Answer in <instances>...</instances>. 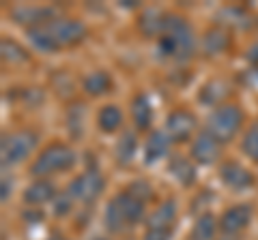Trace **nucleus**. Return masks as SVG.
I'll list each match as a JSON object with an SVG mask.
<instances>
[{"mask_svg":"<svg viewBox=\"0 0 258 240\" xmlns=\"http://www.w3.org/2000/svg\"><path fill=\"white\" fill-rule=\"evenodd\" d=\"M54 197H56V187L45 178L35 180L30 187H26V191L22 195L24 204H28V206H43L47 202H52Z\"/></svg>","mask_w":258,"mask_h":240,"instance_id":"nucleus-16","label":"nucleus"},{"mask_svg":"<svg viewBox=\"0 0 258 240\" xmlns=\"http://www.w3.org/2000/svg\"><path fill=\"white\" fill-rule=\"evenodd\" d=\"M166 20H168V13L159 11V9H147L140 20H138V26L142 30L144 37H161L164 33V26H166Z\"/></svg>","mask_w":258,"mask_h":240,"instance_id":"nucleus-19","label":"nucleus"},{"mask_svg":"<svg viewBox=\"0 0 258 240\" xmlns=\"http://www.w3.org/2000/svg\"><path fill=\"white\" fill-rule=\"evenodd\" d=\"M43 28H45L47 37L52 39L56 52L62 50V47L78 45L80 41H84V37H86V26L80 20H71V18H54L52 22H47Z\"/></svg>","mask_w":258,"mask_h":240,"instance_id":"nucleus-7","label":"nucleus"},{"mask_svg":"<svg viewBox=\"0 0 258 240\" xmlns=\"http://www.w3.org/2000/svg\"><path fill=\"white\" fill-rule=\"evenodd\" d=\"M93 240H106V238H93Z\"/></svg>","mask_w":258,"mask_h":240,"instance_id":"nucleus-33","label":"nucleus"},{"mask_svg":"<svg viewBox=\"0 0 258 240\" xmlns=\"http://www.w3.org/2000/svg\"><path fill=\"white\" fill-rule=\"evenodd\" d=\"M76 161H78V155L74 148L67 146V144L54 142L35 157V161L30 163V174L37 176V178H45V176H52L58 172H69L76 165Z\"/></svg>","mask_w":258,"mask_h":240,"instance_id":"nucleus-3","label":"nucleus"},{"mask_svg":"<svg viewBox=\"0 0 258 240\" xmlns=\"http://www.w3.org/2000/svg\"><path fill=\"white\" fill-rule=\"evenodd\" d=\"M249 221H252V206L249 204H239V206H232L228 208L222 219H220V229L224 234H232V236H239L243 231Z\"/></svg>","mask_w":258,"mask_h":240,"instance_id":"nucleus-12","label":"nucleus"},{"mask_svg":"<svg viewBox=\"0 0 258 240\" xmlns=\"http://www.w3.org/2000/svg\"><path fill=\"white\" fill-rule=\"evenodd\" d=\"M106 189V178L97 172V170H86L84 174L76 176L74 180L69 182V187L64 193L69 195L71 202L78 204H93L97 197L103 193Z\"/></svg>","mask_w":258,"mask_h":240,"instance_id":"nucleus-6","label":"nucleus"},{"mask_svg":"<svg viewBox=\"0 0 258 240\" xmlns=\"http://www.w3.org/2000/svg\"><path fill=\"white\" fill-rule=\"evenodd\" d=\"M0 47H3V58L7 62H26L28 60V52L24 50L18 41H13V39H3Z\"/></svg>","mask_w":258,"mask_h":240,"instance_id":"nucleus-25","label":"nucleus"},{"mask_svg":"<svg viewBox=\"0 0 258 240\" xmlns=\"http://www.w3.org/2000/svg\"><path fill=\"white\" fill-rule=\"evenodd\" d=\"M37 142H39V135L30 129L5 133L3 142H0V161H3L5 170L22 163L26 157H30L32 150L37 148Z\"/></svg>","mask_w":258,"mask_h":240,"instance_id":"nucleus-5","label":"nucleus"},{"mask_svg":"<svg viewBox=\"0 0 258 240\" xmlns=\"http://www.w3.org/2000/svg\"><path fill=\"white\" fill-rule=\"evenodd\" d=\"M127 191H132V193H134L136 197H140L142 202H147V199L153 197V189H151L149 182H144V180H136V182H132V185L127 187Z\"/></svg>","mask_w":258,"mask_h":240,"instance_id":"nucleus-29","label":"nucleus"},{"mask_svg":"<svg viewBox=\"0 0 258 240\" xmlns=\"http://www.w3.org/2000/svg\"><path fill=\"white\" fill-rule=\"evenodd\" d=\"M168 172L181 187H191L196 182V165L183 155H172L168 161Z\"/></svg>","mask_w":258,"mask_h":240,"instance_id":"nucleus-13","label":"nucleus"},{"mask_svg":"<svg viewBox=\"0 0 258 240\" xmlns=\"http://www.w3.org/2000/svg\"><path fill=\"white\" fill-rule=\"evenodd\" d=\"M196 127H198V120L196 116L191 114L189 109H174L168 114L166 120V133L172 142H187L191 140V135L196 133Z\"/></svg>","mask_w":258,"mask_h":240,"instance_id":"nucleus-8","label":"nucleus"},{"mask_svg":"<svg viewBox=\"0 0 258 240\" xmlns=\"http://www.w3.org/2000/svg\"><path fill=\"white\" fill-rule=\"evenodd\" d=\"M132 118L138 131H147L153 123V105L144 92H138L132 101Z\"/></svg>","mask_w":258,"mask_h":240,"instance_id":"nucleus-17","label":"nucleus"},{"mask_svg":"<svg viewBox=\"0 0 258 240\" xmlns=\"http://www.w3.org/2000/svg\"><path fill=\"white\" fill-rule=\"evenodd\" d=\"M220 180L230 191H237V193H241V191H247L249 187H254L252 172H249L247 167L241 165L239 161H226V163H222V167H220Z\"/></svg>","mask_w":258,"mask_h":240,"instance_id":"nucleus-10","label":"nucleus"},{"mask_svg":"<svg viewBox=\"0 0 258 240\" xmlns=\"http://www.w3.org/2000/svg\"><path fill=\"white\" fill-rule=\"evenodd\" d=\"M11 18L13 22L26 26V30L30 28H39L45 26L47 22L54 20V9L52 7H32V5H20L11 9Z\"/></svg>","mask_w":258,"mask_h":240,"instance_id":"nucleus-11","label":"nucleus"},{"mask_svg":"<svg viewBox=\"0 0 258 240\" xmlns=\"http://www.w3.org/2000/svg\"><path fill=\"white\" fill-rule=\"evenodd\" d=\"M82 125H84V105L82 103H76L74 107H69L67 111V127H69V133L78 138L82 133Z\"/></svg>","mask_w":258,"mask_h":240,"instance_id":"nucleus-27","label":"nucleus"},{"mask_svg":"<svg viewBox=\"0 0 258 240\" xmlns=\"http://www.w3.org/2000/svg\"><path fill=\"white\" fill-rule=\"evenodd\" d=\"M144 217V202L136 197L132 191H120L108 202L106 212H103V223H106L108 231L118 234L127 227L136 225Z\"/></svg>","mask_w":258,"mask_h":240,"instance_id":"nucleus-2","label":"nucleus"},{"mask_svg":"<svg viewBox=\"0 0 258 240\" xmlns=\"http://www.w3.org/2000/svg\"><path fill=\"white\" fill-rule=\"evenodd\" d=\"M228 92H230L228 90V84H226L224 79H211V82H207L203 88H200L198 101L205 103V105H209V107H213V105L220 107L222 101L226 99V94H228Z\"/></svg>","mask_w":258,"mask_h":240,"instance_id":"nucleus-20","label":"nucleus"},{"mask_svg":"<svg viewBox=\"0 0 258 240\" xmlns=\"http://www.w3.org/2000/svg\"><path fill=\"white\" fill-rule=\"evenodd\" d=\"M136 146H138V142H136V135L134 133H123L120 135V140L116 142V163L118 165H129L134 161V155H136Z\"/></svg>","mask_w":258,"mask_h":240,"instance_id":"nucleus-24","label":"nucleus"},{"mask_svg":"<svg viewBox=\"0 0 258 240\" xmlns=\"http://www.w3.org/2000/svg\"><path fill=\"white\" fill-rule=\"evenodd\" d=\"M228 45H230V37L226 30L222 28H211V30H207L205 37H203V52L207 56H217V54H222L228 50Z\"/></svg>","mask_w":258,"mask_h":240,"instance_id":"nucleus-22","label":"nucleus"},{"mask_svg":"<svg viewBox=\"0 0 258 240\" xmlns=\"http://www.w3.org/2000/svg\"><path fill=\"white\" fill-rule=\"evenodd\" d=\"M220 223L215 221L211 212H203L194 223V227L189 231V240H213L215 238V229Z\"/></svg>","mask_w":258,"mask_h":240,"instance_id":"nucleus-23","label":"nucleus"},{"mask_svg":"<svg viewBox=\"0 0 258 240\" xmlns=\"http://www.w3.org/2000/svg\"><path fill=\"white\" fill-rule=\"evenodd\" d=\"M222 240H239V236H232V234H224Z\"/></svg>","mask_w":258,"mask_h":240,"instance_id":"nucleus-31","label":"nucleus"},{"mask_svg":"<svg viewBox=\"0 0 258 240\" xmlns=\"http://www.w3.org/2000/svg\"><path fill=\"white\" fill-rule=\"evenodd\" d=\"M174 227H147L142 240H172Z\"/></svg>","mask_w":258,"mask_h":240,"instance_id":"nucleus-28","label":"nucleus"},{"mask_svg":"<svg viewBox=\"0 0 258 240\" xmlns=\"http://www.w3.org/2000/svg\"><path fill=\"white\" fill-rule=\"evenodd\" d=\"M247 60L249 62H256V65H258V41L247 50Z\"/></svg>","mask_w":258,"mask_h":240,"instance_id":"nucleus-30","label":"nucleus"},{"mask_svg":"<svg viewBox=\"0 0 258 240\" xmlns=\"http://www.w3.org/2000/svg\"><path fill=\"white\" fill-rule=\"evenodd\" d=\"M50 240H67V238H60V236H52Z\"/></svg>","mask_w":258,"mask_h":240,"instance_id":"nucleus-32","label":"nucleus"},{"mask_svg":"<svg viewBox=\"0 0 258 240\" xmlns=\"http://www.w3.org/2000/svg\"><path fill=\"white\" fill-rule=\"evenodd\" d=\"M170 138H168V133L166 131H153L149 135V140H147V146H144V163L147 165H153V163H157L161 161L166 155H168V148H170Z\"/></svg>","mask_w":258,"mask_h":240,"instance_id":"nucleus-14","label":"nucleus"},{"mask_svg":"<svg viewBox=\"0 0 258 240\" xmlns=\"http://www.w3.org/2000/svg\"><path fill=\"white\" fill-rule=\"evenodd\" d=\"M176 217H179V206H176V199L168 197L149 214L147 227H174Z\"/></svg>","mask_w":258,"mask_h":240,"instance_id":"nucleus-15","label":"nucleus"},{"mask_svg":"<svg viewBox=\"0 0 258 240\" xmlns=\"http://www.w3.org/2000/svg\"><path fill=\"white\" fill-rule=\"evenodd\" d=\"M243 120H245V114L237 103H222L220 107H215L211 114H209L205 129L211 133L217 142L226 144L241 131Z\"/></svg>","mask_w":258,"mask_h":240,"instance_id":"nucleus-4","label":"nucleus"},{"mask_svg":"<svg viewBox=\"0 0 258 240\" xmlns=\"http://www.w3.org/2000/svg\"><path fill=\"white\" fill-rule=\"evenodd\" d=\"M120 125H123V111H120L118 105L114 103H110V105H103L99 109V114H97V127H99L101 133H116L120 129Z\"/></svg>","mask_w":258,"mask_h":240,"instance_id":"nucleus-21","label":"nucleus"},{"mask_svg":"<svg viewBox=\"0 0 258 240\" xmlns=\"http://www.w3.org/2000/svg\"><path fill=\"white\" fill-rule=\"evenodd\" d=\"M191 161L200 165H211L222 157V142H217L207 129L200 131L191 142Z\"/></svg>","mask_w":258,"mask_h":240,"instance_id":"nucleus-9","label":"nucleus"},{"mask_svg":"<svg viewBox=\"0 0 258 240\" xmlns=\"http://www.w3.org/2000/svg\"><path fill=\"white\" fill-rule=\"evenodd\" d=\"M241 150H243V153L252 159V161L258 163V123H254L245 131L243 140H241Z\"/></svg>","mask_w":258,"mask_h":240,"instance_id":"nucleus-26","label":"nucleus"},{"mask_svg":"<svg viewBox=\"0 0 258 240\" xmlns=\"http://www.w3.org/2000/svg\"><path fill=\"white\" fill-rule=\"evenodd\" d=\"M112 86H114V82H112V77L108 71L103 69H97V71H91L84 82H82V88L86 94H91V97H101V94H108L112 90Z\"/></svg>","mask_w":258,"mask_h":240,"instance_id":"nucleus-18","label":"nucleus"},{"mask_svg":"<svg viewBox=\"0 0 258 240\" xmlns=\"http://www.w3.org/2000/svg\"><path fill=\"white\" fill-rule=\"evenodd\" d=\"M157 47L164 58H176V60L189 58L194 50H196V35H194V28L189 26V22L181 18V15L168 13L164 33L159 37Z\"/></svg>","mask_w":258,"mask_h":240,"instance_id":"nucleus-1","label":"nucleus"}]
</instances>
